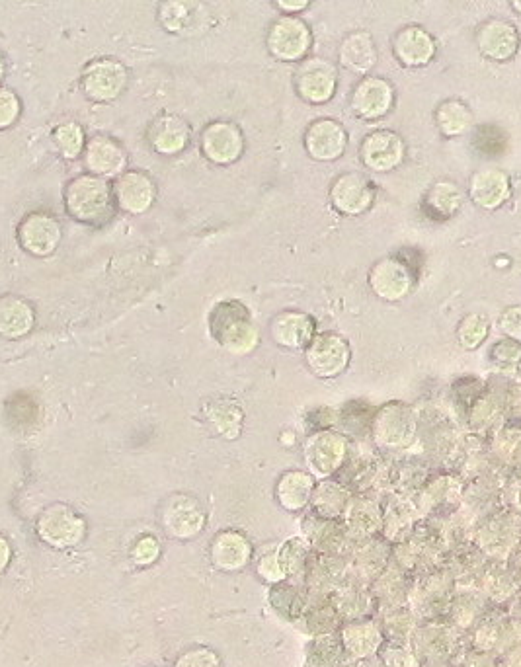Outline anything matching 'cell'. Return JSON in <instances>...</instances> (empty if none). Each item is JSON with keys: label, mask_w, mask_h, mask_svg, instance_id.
I'll return each mask as SVG.
<instances>
[{"label": "cell", "mask_w": 521, "mask_h": 667, "mask_svg": "<svg viewBox=\"0 0 521 667\" xmlns=\"http://www.w3.org/2000/svg\"><path fill=\"white\" fill-rule=\"evenodd\" d=\"M114 188L100 176L84 174L73 178L65 188V207L69 215L86 225H104L114 217Z\"/></svg>", "instance_id": "6da1fadb"}, {"label": "cell", "mask_w": 521, "mask_h": 667, "mask_svg": "<svg viewBox=\"0 0 521 667\" xmlns=\"http://www.w3.org/2000/svg\"><path fill=\"white\" fill-rule=\"evenodd\" d=\"M127 86V71L116 59H98L82 75L84 94L96 102L118 98Z\"/></svg>", "instance_id": "7a4b0ae2"}, {"label": "cell", "mask_w": 521, "mask_h": 667, "mask_svg": "<svg viewBox=\"0 0 521 667\" xmlns=\"http://www.w3.org/2000/svg\"><path fill=\"white\" fill-rule=\"evenodd\" d=\"M114 197L123 211L137 215L153 205L157 197V186L145 172L129 170L120 174V178L116 180Z\"/></svg>", "instance_id": "3957f363"}, {"label": "cell", "mask_w": 521, "mask_h": 667, "mask_svg": "<svg viewBox=\"0 0 521 667\" xmlns=\"http://www.w3.org/2000/svg\"><path fill=\"white\" fill-rule=\"evenodd\" d=\"M18 240L28 252L36 256H47L61 242V227L57 219L47 213H32L20 223Z\"/></svg>", "instance_id": "277c9868"}, {"label": "cell", "mask_w": 521, "mask_h": 667, "mask_svg": "<svg viewBox=\"0 0 521 667\" xmlns=\"http://www.w3.org/2000/svg\"><path fill=\"white\" fill-rule=\"evenodd\" d=\"M84 160L86 166L94 172V176L102 178V176L121 174L127 162V155L118 141L98 135L86 143Z\"/></svg>", "instance_id": "5b68a950"}, {"label": "cell", "mask_w": 521, "mask_h": 667, "mask_svg": "<svg viewBox=\"0 0 521 667\" xmlns=\"http://www.w3.org/2000/svg\"><path fill=\"white\" fill-rule=\"evenodd\" d=\"M149 141L162 155H176L190 143V125L178 116H161L149 127Z\"/></svg>", "instance_id": "8992f818"}, {"label": "cell", "mask_w": 521, "mask_h": 667, "mask_svg": "<svg viewBox=\"0 0 521 667\" xmlns=\"http://www.w3.org/2000/svg\"><path fill=\"white\" fill-rule=\"evenodd\" d=\"M40 531L45 541L53 545H71L81 539L82 521L61 506L45 511L41 517Z\"/></svg>", "instance_id": "52a82bcc"}, {"label": "cell", "mask_w": 521, "mask_h": 667, "mask_svg": "<svg viewBox=\"0 0 521 667\" xmlns=\"http://www.w3.org/2000/svg\"><path fill=\"white\" fill-rule=\"evenodd\" d=\"M203 153L215 162H229L239 155L241 139L237 129L225 123H213L205 129L201 139Z\"/></svg>", "instance_id": "ba28073f"}, {"label": "cell", "mask_w": 521, "mask_h": 667, "mask_svg": "<svg viewBox=\"0 0 521 667\" xmlns=\"http://www.w3.org/2000/svg\"><path fill=\"white\" fill-rule=\"evenodd\" d=\"M34 324L32 307L20 297L0 299V336L18 338L24 336Z\"/></svg>", "instance_id": "9c48e42d"}, {"label": "cell", "mask_w": 521, "mask_h": 667, "mask_svg": "<svg viewBox=\"0 0 521 667\" xmlns=\"http://www.w3.org/2000/svg\"><path fill=\"white\" fill-rule=\"evenodd\" d=\"M198 506V504H196ZM194 506V500L188 498H174L170 506L164 511V525L170 533L178 535L180 539H186L194 535L200 527L201 515L198 508Z\"/></svg>", "instance_id": "30bf717a"}, {"label": "cell", "mask_w": 521, "mask_h": 667, "mask_svg": "<svg viewBox=\"0 0 521 667\" xmlns=\"http://www.w3.org/2000/svg\"><path fill=\"white\" fill-rule=\"evenodd\" d=\"M53 139L59 147V151L63 153V157L77 158L81 155L82 145H84V133H82L81 125L69 121L63 123L55 129Z\"/></svg>", "instance_id": "8fae6325"}, {"label": "cell", "mask_w": 521, "mask_h": 667, "mask_svg": "<svg viewBox=\"0 0 521 667\" xmlns=\"http://www.w3.org/2000/svg\"><path fill=\"white\" fill-rule=\"evenodd\" d=\"M20 116V100L10 90L0 88V129L10 127Z\"/></svg>", "instance_id": "7c38bea8"}, {"label": "cell", "mask_w": 521, "mask_h": 667, "mask_svg": "<svg viewBox=\"0 0 521 667\" xmlns=\"http://www.w3.org/2000/svg\"><path fill=\"white\" fill-rule=\"evenodd\" d=\"M2 73H4V65H2V59H0V79H2Z\"/></svg>", "instance_id": "4fadbf2b"}]
</instances>
